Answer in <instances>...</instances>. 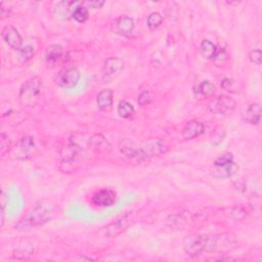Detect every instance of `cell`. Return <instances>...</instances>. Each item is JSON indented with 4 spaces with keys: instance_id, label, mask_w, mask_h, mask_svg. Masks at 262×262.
Listing matches in <instances>:
<instances>
[{
    "instance_id": "cell-1",
    "label": "cell",
    "mask_w": 262,
    "mask_h": 262,
    "mask_svg": "<svg viewBox=\"0 0 262 262\" xmlns=\"http://www.w3.org/2000/svg\"><path fill=\"white\" fill-rule=\"evenodd\" d=\"M55 205L48 200H41L32 207V209L29 211L28 215L21 220L19 224L18 228H21L19 230L28 229L31 227L43 225L54 217L55 214Z\"/></svg>"
},
{
    "instance_id": "cell-2",
    "label": "cell",
    "mask_w": 262,
    "mask_h": 262,
    "mask_svg": "<svg viewBox=\"0 0 262 262\" xmlns=\"http://www.w3.org/2000/svg\"><path fill=\"white\" fill-rule=\"evenodd\" d=\"M42 81L39 77L30 78L19 89V100L23 107H34L41 96Z\"/></svg>"
},
{
    "instance_id": "cell-3",
    "label": "cell",
    "mask_w": 262,
    "mask_h": 262,
    "mask_svg": "<svg viewBox=\"0 0 262 262\" xmlns=\"http://www.w3.org/2000/svg\"><path fill=\"white\" fill-rule=\"evenodd\" d=\"M238 170V166L234 161V156L230 153H226L215 159L212 167H211V174L219 179L229 178L233 176Z\"/></svg>"
},
{
    "instance_id": "cell-4",
    "label": "cell",
    "mask_w": 262,
    "mask_h": 262,
    "mask_svg": "<svg viewBox=\"0 0 262 262\" xmlns=\"http://www.w3.org/2000/svg\"><path fill=\"white\" fill-rule=\"evenodd\" d=\"M210 237L207 235H189L184 240V250L188 256L197 257L208 251Z\"/></svg>"
},
{
    "instance_id": "cell-5",
    "label": "cell",
    "mask_w": 262,
    "mask_h": 262,
    "mask_svg": "<svg viewBox=\"0 0 262 262\" xmlns=\"http://www.w3.org/2000/svg\"><path fill=\"white\" fill-rule=\"evenodd\" d=\"M139 150L143 162V161L167 153L169 146L165 140L161 138H150L143 143L142 146H139Z\"/></svg>"
},
{
    "instance_id": "cell-6",
    "label": "cell",
    "mask_w": 262,
    "mask_h": 262,
    "mask_svg": "<svg viewBox=\"0 0 262 262\" xmlns=\"http://www.w3.org/2000/svg\"><path fill=\"white\" fill-rule=\"evenodd\" d=\"M83 152L80 147L75 144H70L66 148V153L63 155L62 161V170L66 173H70L75 171L80 163H81Z\"/></svg>"
},
{
    "instance_id": "cell-7",
    "label": "cell",
    "mask_w": 262,
    "mask_h": 262,
    "mask_svg": "<svg viewBox=\"0 0 262 262\" xmlns=\"http://www.w3.org/2000/svg\"><path fill=\"white\" fill-rule=\"evenodd\" d=\"M236 108V102L226 95H221L213 100H211L208 105V109L212 114L225 115L227 113L233 112Z\"/></svg>"
},
{
    "instance_id": "cell-8",
    "label": "cell",
    "mask_w": 262,
    "mask_h": 262,
    "mask_svg": "<svg viewBox=\"0 0 262 262\" xmlns=\"http://www.w3.org/2000/svg\"><path fill=\"white\" fill-rule=\"evenodd\" d=\"M80 79V73L76 68H68L59 71L55 78V82L62 88H73Z\"/></svg>"
},
{
    "instance_id": "cell-9",
    "label": "cell",
    "mask_w": 262,
    "mask_h": 262,
    "mask_svg": "<svg viewBox=\"0 0 262 262\" xmlns=\"http://www.w3.org/2000/svg\"><path fill=\"white\" fill-rule=\"evenodd\" d=\"M36 152V145L34 137L24 136L14 149V156L19 160H27L31 158Z\"/></svg>"
},
{
    "instance_id": "cell-10",
    "label": "cell",
    "mask_w": 262,
    "mask_h": 262,
    "mask_svg": "<svg viewBox=\"0 0 262 262\" xmlns=\"http://www.w3.org/2000/svg\"><path fill=\"white\" fill-rule=\"evenodd\" d=\"M130 224H131L130 214H125L124 216L120 217L119 219L114 221L113 224L109 225L108 226H106L103 229L104 237H106V238H115V237L119 236L121 233H123V231L129 226Z\"/></svg>"
},
{
    "instance_id": "cell-11",
    "label": "cell",
    "mask_w": 262,
    "mask_h": 262,
    "mask_svg": "<svg viewBox=\"0 0 262 262\" xmlns=\"http://www.w3.org/2000/svg\"><path fill=\"white\" fill-rule=\"evenodd\" d=\"M1 37L4 42L13 49L19 50L23 47V38L18 30L13 26H5L1 31Z\"/></svg>"
},
{
    "instance_id": "cell-12",
    "label": "cell",
    "mask_w": 262,
    "mask_h": 262,
    "mask_svg": "<svg viewBox=\"0 0 262 262\" xmlns=\"http://www.w3.org/2000/svg\"><path fill=\"white\" fill-rule=\"evenodd\" d=\"M134 21L133 19H131L128 16H122L119 19H117V21L115 23V32L118 35L124 36V37H129L132 35L134 32Z\"/></svg>"
},
{
    "instance_id": "cell-13",
    "label": "cell",
    "mask_w": 262,
    "mask_h": 262,
    "mask_svg": "<svg viewBox=\"0 0 262 262\" xmlns=\"http://www.w3.org/2000/svg\"><path fill=\"white\" fill-rule=\"evenodd\" d=\"M116 193L112 189H102L93 197L94 205L99 207H110L116 203Z\"/></svg>"
},
{
    "instance_id": "cell-14",
    "label": "cell",
    "mask_w": 262,
    "mask_h": 262,
    "mask_svg": "<svg viewBox=\"0 0 262 262\" xmlns=\"http://www.w3.org/2000/svg\"><path fill=\"white\" fill-rule=\"evenodd\" d=\"M124 69L123 59L119 57H110L106 60L104 66V75L107 78H114L119 75Z\"/></svg>"
},
{
    "instance_id": "cell-15",
    "label": "cell",
    "mask_w": 262,
    "mask_h": 262,
    "mask_svg": "<svg viewBox=\"0 0 262 262\" xmlns=\"http://www.w3.org/2000/svg\"><path fill=\"white\" fill-rule=\"evenodd\" d=\"M205 131V125L197 120H191L183 130V137L186 140L194 139L202 135Z\"/></svg>"
},
{
    "instance_id": "cell-16",
    "label": "cell",
    "mask_w": 262,
    "mask_h": 262,
    "mask_svg": "<svg viewBox=\"0 0 262 262\" xmlns=\"http://www.w3.org/2000/svg\"><path fill=\"white\" fill-rule=\"evenodd\" d=\"M119 149L121 150V153L124 154L127 158L138 161V162H142L139 146H136L133 142H131V140L129 139L122 140L119 145Z\"/></svg>"
},
{
    "instance_id": "cell-17",
    "label": "cell",
    "mask_w": 262,
    "mask_h": 262,
    "mask_svg": "<svg viewBox=\"0 0 262 262\" xmlns=\"http://www.w3.org/2000/svg\"><path fill=\"white\" fill-rule=\"evenodd\" d=\"M89 147L96 153H107L110 152L111 144L103 134H94L89 139Z\"/></svg>"
},
{
    "instance_id": "cell-18",
    "label": "cell",
    "mask_w": 262,
    "mask_h": 262,
    "mask_svg": "<svg viewBox=\"0 0 262 262\" xmlns=\"http://www.w3.org/2000/svg\"><path fill=\"white\" fill-rule=\"evenodd\" d=\"M63 54H64V49L60 45L53 44L48 46L45 53L46 63L49 66H55L60 59V57L63 56Z\"/></svg>"
},
{
    "instance_id": "cell-19",
    "label": "cell",
    "mask_w": 262,
    "mask_h": 262,
    "mask_svg": "<svg viewBox=\"0 0 262 262\" xmlns=\"http://www.w3.org/2000/svg\"><path fill=\"white\" fill-rule=\"evenodd\" d=\"M114 102V93L112 89H104L97 94L96 104L100 110H107L112 107Z\"/></svg>"
},
{
    "instance_id": "cell-20",
    "label": "cell",
    "mask_w": 262,
    "mask_h": 262,
    "mask_svg": "<svg viewBox=\"0 0 262 262\" xmlns=\"http://www.w3.org/2000/svg\"><path fill=\"white\" fill-rule=\"evenodd\" d=\"M260 117H261V107L257 103L251 104L244 114V119L247 121L248 123L257 125L260 122Z\"/></svg>"
},
{
    "instance_id": "cell-21",
    "label": "cell",
    "mask_w": 262,
    "mask_h": 262,
    "mask_svg": "<svg viewBox=\"0 0 262 262\" xmlns=\"http://www.w3.org/2000/svg\"><path fill=\"white\" fill-rule=\"evenodd\" d=\"M195 92L197 95H201L202 97H210L215 93V86L209 80H204V81L200 82L196 86Z\"/></svg>"
},
{
    "instance_id": "cell-22",
    "label": "cell",
    "mask_w": 262,
    "mask_h": 262,
    "mask_svg": "<svg viewBox=\"0 0 262 262\" xmlns=\"http://www.w3.org/2000/svg\"><path fill=\"white\" fill-rule=\"evenodd\" d=\"M18 59L21 64H27L30 59H32V57L35 55V48L31 45H26L23 46L21 49L18 50Z\"/></svg>"
},
{
    "instance_id": "cell-23",
    "label": "cell",
    "mask_w": 262,
    "mask_h": 262,
    "mask_svg": "<svg viewBox=\"0 0 262 262\" xmlns=\"http://www.w3.org/2000/svg\"><path fill=\"white\" fill-rule=\"evenodd\" d=\"M71 17L78 23H84L87 21L89 17L88 8L83 6L82 2H80V4L73 11Z\"/></svg>"
},
{
    "instance_id": "cell-24",
    "label": "cell",
    "mask_w": 262,
    "mask_h": 262,
    "mask_svg": "<svg viewBox=\"0 0 262 262\" xmlns=\"http://www.w3.org/2000/svg\"><path fill=\"white\" fill-rule=\"evenodd\" d=\"M216 49H217V46L214 43L209 41V40H204L202 44H201V54H202V56L205 58H208V59L213 58L216 53Z\"/></svg>"
},
{
    "instance_id": "cell-25",
    "label": "cell",
    "mask_w": 262,
    "mask_h": 262,
    "mask_svg": "<svg viewBox=\"0 0 262 262\" xmlns=\"http://www.w3.org/2000/svg\"><path fill=\"white\" fill-rule=\"evenodd\" d=\"M134 114V108L133 106L129 104L126 100H123V102H121L118 106V115L123 118V119H128L131 116Z\"/></svg>"
},
{
    "instance_id": "cell-26",
    "label": "cell",
    "mask_w": 262,
    "mask_h": 262,
    "mask_svg": "<svg viewBox=\"0 0 262 262\" xmlns=\"http://www.w3.org/2000/svg\"><path fill=\"white\" fill-rule=\"evenodd\" d=\"M213 62L216 66L220 67L225 65L227 59H228V56H227V53H226V49L225 47H221V46H217V49H216V53L213 56Z\"/></svg>"
},
{
    "instance_id": "cell-27",
    "label": "cell",
    "mask_w": 262,
    "mask_h": 262,
    "mask_svg": "<svg viewBox=\"0 0 262 262\" xmlns=\"http://www.w3.org/2000/svg\"><path fill=\"white\" fill-rule=\"evenodd\" d=\"M163 22V17L159 13H152L147 19V25L150 30H156Z\"/></svg>"
},
{
    "instance_id": "cell-28",
    "label": "cell",
    "mask_w": 262,
    "mask_h": 262,
    "mask_svg": "<svg viewBox=\"0 0 262 262\" xmlns=\"http://www.w3.org/2000/svg\"><path fill=\"white\" fill-rule=\"evenodd\" d=\"M12 150V142L9 137L5 133H1L0 135V154L4 157L6 154L9 153Z\"/></svg>"
},
{
    "instance_id": "cell-29",
    "label": "cell",
    "mask_w": 262,
    "mask_h": 262,
    "mask_svg": "<svg viewBox=\"0 0 262 262\" xmlns=\"http://www.w3.org/2000/svg\"><path fill=\"white\" fill-rule=\"evenodd\" d=\"M221 87L228 93H238V90H237L238 83L234 79H229V78L224 79L223 82H221Z\"/></svg>"
},
{
    "instance_id": "cell-30",
    "label": "cell",
    "mask_w": 262,
    "mask_h": 262,
    "mask_svg": "<svg viewBox=\"0 0 262 262\" xmlns=\"http://www.w3.org/2000/svg\"><path fill=\"white\" fill-rule=\"evenodd\" d=\"M249 58L253 64L260 66L262 63V53L259 48L251 50V53L249 55Z\"/></svg>"
},
{
    "instance_id": "cell-31",
    "label": "cell",
    "mask_w": 262,
    "mask_h": 262,
    "mask_svg": "<svg viewBox=\"0 0 262 262\" xmlns=\"http://www.w3.org/2000/svg\"><path fill=\"white\" fill-rule=\"evenodd\" d=\"M152 102V96L149 92H143L138 96V105L145 107Z\"/></svg>"
},
{
    "instance_id": "cell-32",
    "label": "cell",
    "mask_w": 262,
    "mask_h": 262,
    "mask_svg": "<svg viewBox=\"0 0 262 262\" xmlns=\"http://www.w3.org/2000/svg\"><path fill=\"white\" fill-rule=\"evenodd\" d=\"M105 4V1H102V0H88V1L82 2V5L85 6L86 8H100Z\"/></svg>"
},
{
    "instance_id": "cell-33",
    "label": "cell",
    "mask_w": 262,
    "mask_h": 262,
    "mask_svg": "<svg viewBox=\"0 0 262 262\" xmlns=\"http://www.w3.org/2000/svg\"><path fill=\"white\" fill-rule=\"evenodd\" d=\"M224 137H225V130H223V129H220L219 131L215 130V132L213 134V138H212V143L214 145H217V144L223 142Z\"/></svg>"
},
{
    "instance_id": "cell-34",
    "label": "cell",
    "mask_w": 262,
    "mask_h": 262,
    "mask_svg": "<svg viewBox=\"0 0 262 262\" xmlns=\"http://www.w3.org/2000/svg\"><path fill=\"white\" fill-rule=\"evenodd\" d=\"M0 15H1L2 19H5V18H7L9 16V11H8L7 7H5L4 2L0 3Z\"/></svg>"
},
{
    "instance_id": "cell-35",
    "label": "cell",
    "mask_w": 262,
    "mask_h": 262,
    "mask_svg": "<svg viewBox=\"0 0 262 262\" xmlns=\"http://www.w3.org/2000/svg\"><path fill=\"white\" fill-rule=\"evenodd\" d=\"M4 207L5 206L1 205V213H0V215H1V219H0V226L1 227H3L4 225Z\"/></svg>"
}]
</instances>
